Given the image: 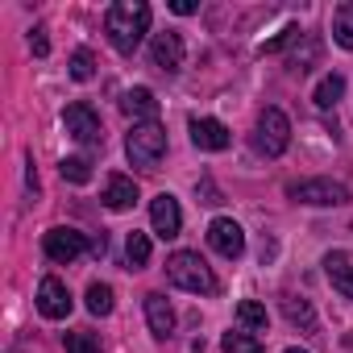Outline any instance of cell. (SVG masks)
Wrapping results in <instances>:
<instances>
[{
    "instance_id": "13",
    "label": "cell",
    "mask_w": 353,
    "mask_h": 353,
    "mask_svg": "<svg viewBox=\"0 0 353 353\" xmlns=\"http://www.w3.org/2000/svg\"><path fill=\"white\" fill-rule=\"evenodd\" d=\"M145 324H150V332H154L158 341H166V336L174 332V307H170L166 295H158V291L145 295Z\"/></svg>"
},
{
    "instance_id": "20",
    "label": "cell",
    "mask_w": 353,
    "mask_h": 353,
    "mask_svg": "<svg viewBox=\"0 0 353 353\" xmlns=\"http://www.w3.org/2000/svg\"><path fill=\"white\" fill-rule=\"evenodd\" d=\"M221 353H266V349H262L258 336H250V332H233V328H229V332L221 336Z\"/></svg>"
},
{
    "instance_id": "12",
    "label": "cell",
    "mask_w": 353,
    "mask_h": 353,
    "mask_svg": "<svg viewBox=\"0 0 353 353\" xmlns=\"http://www.w3.org/2000/svg\"><path fill=\"white\" fill-rule=\"evenodd\" d=\"M192 141H196V150H212V154H221V150H229L233 133H229L221 121H212V117H192Z\"/></svg>"
},
{
    "instance_id": "5",
    "label": "cell",
    "mask_w": 353,
    "mask_h": 353,
    "mask_svg": "<svg viewBox=\"0 0 353 353\" xmlns=\"http://www.w3.org/2000/svg\"><path fill=\"white\" fill-rule=\"evenodd\" d=\"M287 196L295 204H307V208H336V204H349V192L332 179H303V183H287Z\"/></svg>"
},
{
    "instance_id": "31",
    "label": "cell",
    "mask_w": 353,
    "mask_h": 353,
    "mask_svg": "<svg viewBox=\"0 0 353 353\" xmlns=\"http://www.w3.org/2000/svg\"><path fill=\"white\" fill-rule=\"evenodd\" d=\"M170 13H179V17L196 13V0H170Z\"/></svg>"
},
{
    "instance_id": "4",
    "label": "cell",
    "mask_w": 353,
    "mask_h": 353,
    "mask_svg": "<svg viewBox=\"0 0 353 353\" xmlns=\"http://www.w3.org/2000/svg\"><path fill=\"white\" fill-rule=\"evenodd\" d=\"M254 145H258V154H266V158L287 154V145H291V121H287L283 108H262L258 129H254Z\"/></svg>"
},
{
    "instance_id": "19",
    "label": "cell",
    "mask_w": 353,
    "mask_h": 353,
    "mask_svg": "<svg viewBox=\"0 0 353 353\" xmlns=\"http://www.w3.org/2000/svg\"><path fill=\"white\" fill-rule=\"evenodd\" d=\"M341 96H345V75H324L320 83H316V92H312V100H316V108H336L341 104Z\"/></svg>"
},
{
    "instance_id": "3",
    "label": "cell",
    "mask_w": 353,
    "mask_h": 353,
    "mask_svg": "<svg viewBox=\"0 0 353 353\" xmlns=\"http://www.w3.org/2000/svg\"><path fill=\"white\" fill-rule=\"evenodd\" d=\"M125 154H129L133 166L154 170L162 162V154H166V129L158 121H137L129 129V137H125Z\"/></svg>"
},
{
    "instance_id": "7",
    "label": "cell",
    "mask_w": 353,
    "mask_h": 353,
    "mask_svg": "<svg viewBox=\"0 0 353 353\" xmlns=\"http://www.w3.org/2000/svg\"><path fill=\"white\" fill-rule=\"evenodd\" d=\"M63 125H67V133H71L75 141H83V145H100V141H104L100 117H96V108L83 104V100H75V104L63 108Z\"/></svg>"
},
{
    "instance_id": "11",
    "label": "cell",
    "mask_w": 353,
    "mask_h": 353,
    "mask_svg": "<svg viewBox=\"0 0 353 353\" xmlns=\"http://www.w3.org/2000/svg\"><path fill=\"white\" fill-rule=\"evenodd\" d=\"M38 312L46 320H67L71 316V291H67L63 279H54V274L42 279V287H38Z\"/></svg>"
},
{
    "instance_id": "24",
    "label": "cell",
    "mask_w": 353,
    "mask_h": 353,
    "mask_svg": "<svg viewBox=\"0 0 353 353\" xmlns=\"http://www.w3.org/2000/svg\"><path fill=\"white\" fill-rule=\"evenodd\" d=\"M59 170H63L67 183H88V179H92V162H88V158H63Z\"/></svg>"
},
{
    "instance_id": "27",
    "label": "cell",
    "mask_w": 353,
    "mask_h": 353,
    "mask_svg": "<svg viewBox=\"0 0 353 353\" xmlns=\"http://www.w3.org/2000/svg\"><path fill=\"white\" fill-rule=\"evenodd\" d=\"M63 345H67V353H100V336L96 332H67Z\"/></svg>"
},
{
    "instance_id": "21",
    "label": "cell",
    "mask_w": 353,
    "mask_h": 353,
    "mask_svg": "<svg viewBox=\"0 0 353 353\" xmlns=\"http://www.w3.org/2000/svg\"><path fill=\"white\" fill-rule=\"evenodd\" d=\"M237 320H241L250 332H262V328H266V307H262L258 299H241V303H237Z\"/></svg>"
},
{
    "instance_id": "29",
    "label": "cell",
    "mask_w": 353,
    "mask_h": 353,
    "mask_svg": "<svg viewBox=\"0 0 353 353\" xmlns=\"http://www.w3.org/2000/svg\"><path fill=\"white\" fill-rule=\"evenodd\" d=\"M30 50H34L38 59H46V54H50V38H46V26H38V30L30 34Z\"/></svg>"
},
{
    "instance_id": "23",
    "label": "cell",
    "mask_w": 353,
    "mask_h": 353,
    "mask_svg": "<svg viewBox=\"0 0 353 353\" xmlns=\"http://www.w3.org/2000/svg\"><path fill=\"white\" fill-rule=\"evenodd\" d=\"M125 258H129L133 266H145V262H150V237L133 229V233L125 237Z\"/></svg>"
},
{
    "instance_id": "1",
    "label": "cell",
    "mask_w": 353,
    "mask_h": 353,
    "mask_svg": "<svg viewBox=\"0 0 353 353\" xmlns=\"http://www.w3.org/2000/svg\"><path fill=\"white\" fill-rule=\"evenodd\" d=\"M104 34H108L117 54H133L141 46V38L150 34V5H141V0H117L104 13Z\"/></svg>"
},
{
    "instance_id": "9",
    "label": "cell",
    "mask_w": 353,
    "mask_h": 353,
    "mask_svg": "<svg viewBox=\"0 0 353 353\" xmlns=\"http://www.w3.org/2000/svg\"><path fill=\"white\" fill-rule=\"evenodd\" d=\"M208 245L221 254V258H241L245 254V229L233 221V216H216L208 225Z\"/></svg>"
},
{
    "instance_id": "25",
    "label": "cell",
    "mask_w": 353,
    "mask_h": 353,
    "mask_svg": "<svg viewBox=\"0 0 353 353\" xmlns=\"http://www.w3.org/2000/svg\"><path fill=\"white\" fill-rule=\"evenodd\" d=\"M303 38H307V34H303L299 26H287V30H283L279 38H270V42H262L258 50H262V54H279V50H287L291 42H303Z\"/></svg>"
},
{
    "instance_id": "22",
    "label": "cell",
    "mask_w": 353,
    "mask_h": 353,
    "mask_svg": "<svg viewBox=\"0 0 353 353\" xmlns=\"http://www.w3.org/2000/svg\"><path fill=\"white\" fill-rule=\"evenodd\" d=\"M88 312L92 316H108L112 312V287L108 283H92L88 287Z\"/></svg>"
},
{
    "instance_id": "18",
    "label": "cell",
    "mask_w": 353,
    "mask_h": 353,
    "mask_svg": "<svg viewBox=\"0 0 353 353\" xmlns=\"http://www.w3.org/2000/svg\"><path fill=\"white\" fill-rule=\"evenodd\" d=\"M332 42L341 50H353V0H341L332 9Z\"/></svg>"
},
{
    "instance_id": "14",
    "label": "cell",
    "mask_w": 353,
    "mask_h": 353,
    "mask_svg": "<svg viewBox=\"0 0 353 353\" xmlns=\"http://www.w3.org/2000/svg\"><path fill=\"white\" fill-rule=\"evenodd\" d=\"M133 204H137V183L129 179V174H108V183H104V208L125 212Z\"/></svg>"
},
{
    "instance_id": "17",
    "label": "cell",
    "mask_w": 353,
    "mask_h": 353,
    "mask_svg": "<svg viewBox=\"0 0 353 353\" xmlns=\"http://www.w3.org/2000/svg\"><path fill=\"white\" fill-rule=\"evenodd\" d=\"M324 274H328V283H332L345 299H353V262H349L345 254H328V258H324Z\"/></svg>"
},
{
    "instance_id": "30",
    "label": "cell",
    "mask_w": 353,
    "mask_h": 353,
    "mask_svg": "<svg viewBox=\"0 0 353 353\" xmlns=\"http://www.w3.org/2000/svg\"><path fill=\"white\" fill-rule=\"evenodd\" d=\"M196 196H204L200 204H221V192H216L212 179H200V183H196Z\"/></svg>"
},
{
    "instance_id": "28",
    "label": "cell",
    "mask_w": 353,
    "mask_h": 353,
    "mask_svg": "<svg viewBox=\"0 0 353 353\" xmlns=\"http://www.w3.org/2000/svg\"><path fill=\"white\" fill-rule=\"evenodd\" d=\"M287 63H291V71H295V75H307V71H312V63H316V42H312V38H303V54L295 50Z\"/></svg>"
},
{
    "instance_id": "8",
    "label": "cell",
    "mask_w": 353,
    "mask_h": 353,
    "mask_svg": "<svg viewBox=\"0 0 353 353\" xmlns=\"http://www.w3.org/2000/svg\"><path fill=\"white\" fill-rule=\"evenodd\" d=\"M150 59H154L158 71L179 75L183 63H188V46H183V38L174 34V30H166V34H154V42H150Z\"/></svg>"
},
{
    "instance_id": "26",
    "label": "cell",
    "mask_w": 353,
    "mask_h": 353,
    "mask_svg": "<svg viewBox=\"0 0 353 353\" xmlns=\"http://www.w3.org/2000/svg\"><path fill=\"white\" fill-rule=\"evenodd\" d=\"M96 75V59H92V50H75L71 54V79L75 83H88Z\"/></svg>"
},
{
    "instance_id": "15",
    "label": "cell",
    "mask_w": 353,
    "mask_h": 353,
    "mask_svg": "<svg viewBox=\"0 0 353 353\" xmlns=\"http://www.w3.org/2000/svg\"><path fill=\"white\" fill-rule=\"evenodd\" d=\"M121 112L133 117V125H137V117H141V121H154V117H158V100H154L150 88H129V92L121 96Z\"/></svg>"
},
{
    "instance_id": "16",
    "label": "cell",
    "mask_w": 353,
    "mask_h": 353,
    "mask_svg": "<svg viewBox=\"0 0 353 353\" xmlns=\"http://www.w3.org/2000/svg\"><path fill=\"white\" fill-rule=\"evenodd\" d=\"M283 316H287L299 332L316 336V307H312L307 299H299V295H283Z\"/></svg>"
},
{
    "instance_id": "10",
    "label": "cell",
    "mask_w": 353,
    "mask_h": 353,
    "mask_svg": "<svg viewBox=\"0 0 353 353\" xmlns=\"http://www.w3.org/2000/svg\"><path fill=\"white\" fill-rule=\"evenodd\" d=\"M150 225H154V233H158L162 241L179 237V229H183V212H179V200H174L170 192H162V196L150 200Z\"/></svg>"
},
{
    "instance_id": "6",
    "label": "cell",
    "mask_w": 353,
    "mask_h": 353,
    "mask_svg": "<svg viewBox=\"0 0 353 353\" xmlns=\"http://www.w3.org/2000/svg\"><path fill=\"white\" fill-rule=\"evenodd\" d=\"M42 250H46V258H50V262L71 266L83 250H92V237H88V233H79V229L59 225V229H50V233L42 237Z\"/></svg>"
},
{
    "instance_id": "2",
    "label": "cell",
    "mask_w": 353,
    "mask_h": 353,
    "mask_svg": "<svg viewBox=\"0 0 353 353\" xmlns=\"http://www.w3.org/2000/svg\"><path fill=\"white\" fill-rule=\"evenodd\" d=\"M166 279L179 287V291H192V295H212L216 291V274L208 270V262L192 250H179L166 258Z\"/></svg>"
},
{
    "instance_id": "32",
    "label": "cell",
    "mask_w": 353,
    "mask_h": 353,
    "mask_svg": "<svg viewBox=\"0 0 353 353\" xmlns=\"http://www.w3.org/2000/svg\"><path fill=\"white\" fill-rule=\"evenodd\" d=\"M283 353H307V349H283Z\"/></svg>"
}]
</instances>
